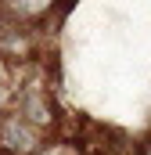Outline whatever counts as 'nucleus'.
<instances>
[{
	"label": "nucleus",
	"instance_id": "obj_1",
	"mask_svg": "<svg viewBox=\"0 0 151 155\" xmlns=\"http://www.w3.org/2000/svg\"><path fill=\"white\" fill-rule=\"evenodd\" d=\"M43 137H47V130L33 126L29 119H22L11 108L0 116V152L4 155H40Z\"/></svg>",
	"mask_w": 151,
	"mask_h": 155
},
{
	"label": "nucleus",
	"instance_id": "obj_2",
	"mask_svg": "<svg viewBox=\"0 0 151 155\" xmlns=\"http://www.w3.org/2000/svg\"><path fill=\"white\" fill-rule=\"evenodd\" d=\"M140 155H151V144H144V148H140Z\"/></svg>",
	"mask_w": 151,
	"mask_h": 155
}]
</instances>
